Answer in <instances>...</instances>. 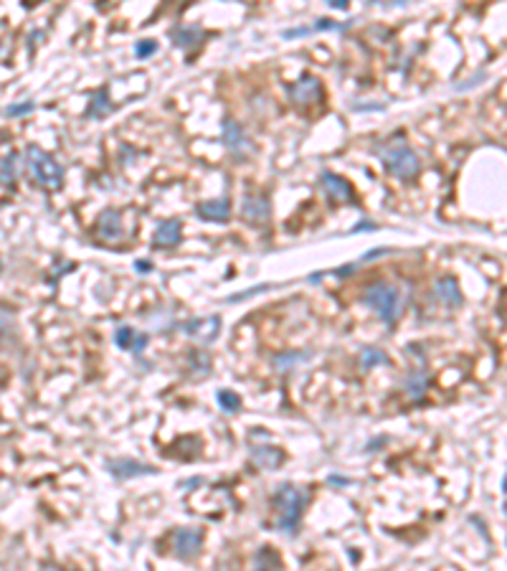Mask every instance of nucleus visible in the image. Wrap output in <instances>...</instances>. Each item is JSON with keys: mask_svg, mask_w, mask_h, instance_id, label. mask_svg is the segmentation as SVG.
<instances>
[{"mask_svg": "<svg viewBox=\"0 0 507 571\" xmlns=\"http://www.w3.org/2000/svg\"><path fill=\"white\" fill-rule=\"evenodd\" d=\"M378 158L380 163L386 165V171L391 173L393 178H399V181H411V178L418 176V155L414 152V147L409 145L404 135H396L391 140H386L383 145H378Z\"/></svg>", "mask_w": 507, "mask_h": 571, "instance_id": "1", "label": "nucleus"}, {"mask_svg": "<svg viewBox=\"0 0 507 571\" xmlns=\"http://www.w3.org/2000/svg\"><path fill=\"white\" fill-rule=\"evenodd\" d=\"M309 492L300 485H292V482H284L279 485V490L274 492L272 505H274V521H277L279 531L284 533H295L297 526H300V518H302L304 508H307Z\"/></svg>", "mask_w": 507, "mask_h": 571, "instance_id": "2", "label": "nucleus"}, {"mask_svg": "<svg viewBox=\"0 0 507 571\" xmlns=\"http://www.w3.org/2000/svg\"><path fill=\"white\" fill-rule=\"evenodd\" d=\"M363 303L383 322H396L401 315V292L388 282H373L363 292Z\"/></svg>", "mask_w": 507, "mask_h": 571, "instance_id": "3", "label": "nucleus"}, {"mask_svg": "<svg viewBox=\"0 0 507 571\" xmlns=\"http://www.w3.org/2000/svg\"><path fill=\"white\" fill-rule=\"evenodd\" d=\"M25 160H28V173L41 183L43 188H49V191L61 188L64 171H61V165L51 158L49 152H43L41 147L30 145L28 150H25Z\"/></svg>", "mask_w": 507, "mask_h": 571, "instance_id": "4", "label": "nucleus"}, {"mask_svg": "<svg viewBox=\"0 0 507 571\" xmlns=\"http://www.w3.org/2000/svg\"><path fill=\"white\" fill-rule=\"evenodd\" d=\"M287 91H290L292 104L297 107H312V104L322 102V81L312 74H302Z\"/></svg>", "mask_w": 507, "mask_h": 571, "instance_id": "5", "label": "nucleus"}, {"mask_svg": "<svg viewBox=\"0 0 507 571\" xmlns=\"http://www.w3.org/2000/svg\"><path fill=\"white\" fill-rule=\"evenodd\" d=\"M203 548V531L200 528H181L173 536V551H176L178 559L190 561L195 559Z\"/></svg>", "mask_w": 507, "mask_h": 571, "instance_id": "6", "label": "nucleus"}, {"mask_svg": "<svg viewBox=\"0 0 507 571\" xmlns=\"http://www.w3.org/2000/svg\"><path fill=\"white\" fill-rule=\"evenodd\" d=\"M320 186L332 203H355V191H353L351 181H345L338 173L325 171L320 178Z\"/></svg>", "mask_w": 507, "mask_h": 571, "instance_id": "7", "label": "nucleus"}, {"mask_svg": "<svg viewBox=\"0 0 507 571\" xmlns=\"http://www.w3.org/2000/svg\"><path fill=\"white\" fill-rule=\"evenodd\" d=\"M97 237L102 242H120L125 237V229H122V213L117 208H107V211L99 213L97 219Z\"/></svg>", "mask_w": 507, "mask_h": 571, "instance_id": "8", "label": "nucleus"}, {"mask_svg": "<svg viewBox=\"0 0 507 571\" xmlns=\"http://www.w3.org/2000/svg\"><path fill=\"white\" fill-rule=\"evenodd\" d=\"M241 216L249 224H264L272 216V206H269V198L266 196H244L241 200Z\"/></svg>", "mask_w": 507, "mask_h": 571, "instance_id": "9", "label": "nucleus"}, {"mask_svg": "<svg viewBox=\"0 0 507 571\" xmlns=\"http://www.w3.org/2000/svg\"><path fill=\"white\" fill-rule=\"evenodd\" d=\"M221 142H224L234 155L249 152V140H246V135H244V128L236 120H231V117H226L224 125H221Z\"/></svg>", "mask_w": 507, "mask_h": 571, "instance_id": "10", "label": "nucleus"}, {"mask_svg": "<svg viewBox=\"0 0 507 571\" xmlns=\"http://www.w3.org/2000/svg\"><path fill=\"white\" fill-rule=\"evenodd\" d=\"M107 470L112 473V477H117V480H127V477H139V475H155L157 473L152 465H145V462H137V460H109Z\"/></svg>", "mask_w": 507, "mask_h": 571, "instance_id": "11", "label": "nucleus"}, {"mask_svg": "<svg viewBox=\"0 0 507 571\" xmlns=\"http://www.w3.org/2000/svg\"><path fill=\"white\" fill-rule=\"evenodd\" d=\"M183 239V226L181 221L176 219H168L155 229V237H152V244H155L157 249H173L178 247Z\"/></svg>", "mask_w": 507, "mask_h": 571, "instance_id": "12", "label": "nucleus"}, {"mask_svg": "<svg viewBox=\"0 0 507 571\" xmlns=\"http://www.w3.org/2000/svg\"><path fill=\"white\" fill-rule=\"evenodd\" d=\"M218 330H221V317L213 315V317H200V320H193L186 325V333L195 341H203V343H211L218 338Z\"/></svg>", "mask_w": 507, "mask_h": 571, "instance_id": "13", "label": "nucleus"}, {"mask_svg": "<svg viewBox=\"0 0 507 571\" xmlns=\"http://www.w3.org/2000/svg\"><path fill=\"white\" fill-rule=\"evenodd\" d=\"M195 213H198L203 221H229L231 200L229 198L203 200V203H198V206H195Z\"/></svg>", "mask_w": 507, "mask_h": 571, "instance_id": "14", "label": "nucleus"}, {"mask_svg": "<svg viewBox=\"0 0 507 571\" xmlns=\"http://www.w3.org/2000/svg\"><path fill=\"white\" fill-rule=\"evenodd\" d=\"M115 346L122 348V351H135V353H142L147 346V335L145 333H137L135 328H122L115 330Z\"/></svg>", "mask_w": 507, "mask_h": 571, "instance_id": "15", "label": "nucleus"}, {"mask_svg": "<svg viewBox=\"0 0 507 571\" xmlns=\"http://www.w3.org/2000/svg\"><path fill=\"white\" fill-rule=\"evenodd\" d=\"M251 460L259 465L261 470H277L284 465V452L279 447H272V444H266V447H259V444H254L251 447Z\"/></svg>", "mask_w": 507, "mask_h": 571, "instance_id": "16", "label": "nucleus"}, {"mask_svg": "<svg viewBox=\"0 0 507 571\" xmlns=\"http://www.w3.org/2000/svg\"><path fill=\"white\" fill-rule=\"evenodd\" d=\"M434 295L444 305H449V307L462 305V290H459V282L454 280V277H441V280H436Z\"/></svg>", "mask_w": 507, "mask_h": 571, "instance_id": "17", "label": "nucleus"}, {"mask_svg": "<svg viewBox=\"0 0 507 571\" xmlns=\"http://www.w3.org/2000/svg\"><path fill=\"white\" fill-rule=\"evenodd\" d=\"M170 38L176 46L181 49H190L195 43H200L205 38V30L200 26H176V28L170 30Z\"/></svg>", "mask_w": 507, "mask_h": 571, "instance_id": "18", "label": "nucleus"}, {"mask_svg": "<svg viewBox=\"0 0 507 571\" xmlns=\"http://www.w3.org/2000/svg\"><path fill=\"white\" fill-rule=\"evenodd\" d=\"M404 389L411 399H421L429 389V371H423V368H414V371L406 376L404 381Z\"/></svg>", "mask_w": 507, "mask_h": 571, "instance_id": "19", "label": "nucleus"}, {"mask_svg": "<svg viewBox=\"0 0 507 571\" xmlns=\"http://www.w3.org/2000/svg\"><path fill=\"white\" fill-rule=\"evenodd\" d=\"M254 571H282V559L274 548L264 546L254 556Z\"/></svg>", "mask_w": 507, "mask_h": 571, "instance_id": "20", "label": "nucleus"}, {"mask_svg": "<svg viewBox=\"0 0 507 571\" xmlns=\"http://www.w3.org/2000/svg\"><path fill=\"white\" fill-rule=\"evenodd\" d=\"M21 173V158L16 155V152H11V155H6V158H0V186H13L16 183V178H18Z\"/></svg>", "mask_w": 507, "mask_h": 571, "instance_id": "21", "label": "nucleus"}, {"mask_svg": "<svg viewBox=\"0 0 507 571\" xmlns=\"http://www.w3.org/2000/svg\"><path fill=\"white\" fill-rule=\"evenodd\" d=\"M112 112V102H109L107 89H97L89 99V110H86V117H94V120H102Z\"/></svg>", "mask_w": 507, "mask_h": 571, "instance_id": "22", "label": "nucleus"}, {"mask_svg": "<svg viewBox=\"0 0 507 571\" xmlns=\"http://www.w3.org/2000/svg\"><path fill=\"white\" fill-rule=\"evenodd\" d=\"M388 363V356L383 348H363L360 351V366L365 371L375 368V366H386Z\"/></svg>", "mask_w": 507, "mask_h": 571, "instance_id": "23", "label": "nucleus"}, {"mask_svg": "<svg viewBox=\"0 0 507 571\" xmlns=\"http://www.w3.org/2000/svg\"><path fill=\"white\" fill-rule=\"evenodd\" d=\"M216 401H218V407L224 409L226 414H236L239 409H241V399L234 394V391H226V389H221L216 394Z\"/></svg>", "mask_w": 507, "mask_h": 571, "instance_id": "24", "label": "nucleus"}, {"mask_svg": "<svg viewBox=\"0 0 507 571\" xmlns=\"http://www.w3.org/2000/svg\"><path fill=\"white\" fill-rule=\"evenodd\" d=\"M312 358V353L304 351V353H282V356H277L274 358V366H277L279 371H287V368H292V366H297L300 361H307Z\"/></svg>", "mask_w": 507, "mask_h": 571, "instance_id": "25", "label": "nucleus"}, {"mask_svg": "<svg viewBox=\"0 0 507 571\" xmlns=\"http://www.w3.org/2000/svg\"><path fill=\"white\" fill-rule=\"evenodd\" d=\"M155 51H157L155 38H142V41L135 43V56H137V59H147V56H152Z\"/></svg>", "mask_w": 507, "mask_h": 571, "instance_id": "26", "label": "nucleus"}, {"mask_svg": "<svg viewBox=\"0 0 507 571\" xmlns=\"http://www.w3.org/2000/svg\"><path fill=\"white\" fill-rule=\"evenodd\" d=\"M33 107H36V104H33V102H18V104H13V107H8L6 115H8V117L28 115V112H33Z\"/></svg>", "mask_w": 507, "mask_h": 571, "instance_id": "27", "label": "nucleus"}, {"mask_svg": "<svg viewBox=\"0 0 507 571\" xmlns=\"http://www.w3.org/2000/svg\"><path fill=\"white\" fill-rule=\"evenodd\" d=\"M345 28H348V23H338V21L330 18H320L312 26V30H345Z\"/></svg>", "mask_w": 507, "mask_h": 571, "instance_id": "28", "label": "nucleus"}, {"mask_svg": "<svg viewBox=\"0 0 507 571\" xmlns=\"http://www.w3.org/2000/svg\"><path fill=\"white\" fill-rule=\"evenodd\" d=\"M8 328H11V315L6 310H0V335L6 333Z\"/></svg>", "mask_w": 507, "mask_h": 571, "instance_id": "29", "label": "nucleus"}, {"mask_svg": "<svg viewBox=\"0 0 507 571\" xmlns=\"http://www.w3.org/2000/svg\"><path fill=\"white\" fill-rule=\"evenodd\" d=\"M135 267H137V272L145 274V272H150V269H152V264H150V261H145V259H139L137 264H135Z\"/></svg>", "mask_w": 507, "mask_h": 571, "instance_id": "30", "label": "nucleus"}, {"mask_svg": "<svg viewBox=\"0 0 507 571\" xmlns=\"http://www.w3.org/2000/svg\"><path fill=\"white\" fill-rule=\"evenodd\" d=\"M351 272H355V264H348V267L340 269V272H335V274H338V277H348Z\"/></svg>", "mask_w": 507, "mask_h": 571, "instance_id": "31", "label": "nucleus"}, {"mask_svg": "<svg viewBox=\"0 0 507 571\" xmlns=\"http://www.w3.org/2000/svg\"><path fill=\"white\" fill-rule=\"evenodd\" d=\"M373 229H378L375 224H360V226H355V231H373Z\"/></svg>", "mask_w": 507, "mask_h": 571, "instance_id": "32", "label": "nucleus"}, {"mask_svg": "<svg viewBox=\"0 0 507 571\" xmlns=\"http://www.w3.org/2000/svg\"><path fill=\"white\" fill-rule=\"evenodd\" d=\"M380 254H388V249H378V251H368V254H365V259H373V256H380Z\"/></svg>", "mask_w": 507, "mask_h": 571, "instance_id": "33", "label": "nucleus"}, {"mask_svg": "<svg viewBox=\"0 0 507 571\" xmlns=\"http://www.w3.org/2000/svg\"><path fill=\"white\" fill-rule=\"evenodd\" d=\"M330 6L332 8H343V11H345V8H348V3H345V0H332Z\"/></svg>", "mask_w": 507, "mask_h": 571, "instance_id": "34", "label": "nucleus"}, {"mask_svg": "<svg viewBox=\"0 0 507 571\" xmlns=\"http://www.w3.org/2000/svg\"><path fill=\"white\" fill-rule=\"evenodd\" d=\"M43 571H59V569H56V566H46Z\"/></svg>", "mask_w": 507, "mask_h": 571, "instance_id": "35", "label": "nucleus"}]
</instances>
